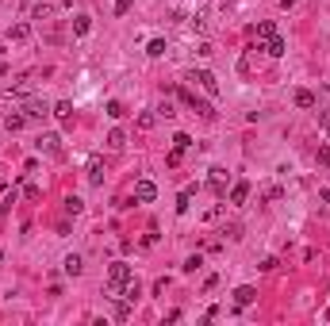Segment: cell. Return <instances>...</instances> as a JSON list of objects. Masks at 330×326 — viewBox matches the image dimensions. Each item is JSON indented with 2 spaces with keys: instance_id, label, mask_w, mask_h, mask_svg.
<instances>
[{
  "instance_id": "277c9868",
  "label": "cell",
  "mask_w": 330,
  "mask_h": 326,
  "mask_svg": "<svg viewBox=\"0 0 330 326\" xmlns=\"http://www.w3.org/2000/svg\"><path fill=\"white\" fill-rule=\"evenodd\" d=\"M154 196H157V184H154V180H139V184H135V200H139V204H150Z\"/></svg>"
},
{
  "instance_id": "f546056e",
  "label": "cell",
  "mask_w": 330,
  "mask_h": 326,
  "mask_svg": "<svg viewBox=\"0 0 330 326\" xmlns=\"http://www.w3.org/2000/svg\"><path fill=\"white\" fill-rule=\"evenodd\" d=\"M157 115H161V119H173V115H177V112H173V104L165 100V104H161V108H157Z\"/></svg>"
},
{
  "instance_id": "3957f363",
  "label": "cell",
  "mask_w": 330,
  "mask_h": 326,
  "mask_svg": "<svg viewBox=\"0 0 330 326\" xmlns=\"http://www.w3.org/2000/svg\"><path fill=\"white\" fill-rule=\"evenodd\" d=\"M208 184H211V192L223 200V196H226V184H230V173H226V169H211V180H208Z\"/></svg>"
},
{
  "instance_id": "83f0119b",
  "label": "cell",
  "mask_w": 330,
  "mask_h": 326,
  "mask_svg": "<svg viewBox=\"0 0 330 326\" xmlns=\"http://www.w3.org/2000/svg\"><path fill=\"white\" fill-rule=\"evenodd\" d=\"M280 196H284V188H277V184H273V188H265V200H269V204H277Z\"/></svg>"
},
{
  "instance_id": "8fae6325",
  "label": "cell",
  "mask_w": 330,
  "mask_h": 326,
  "mask_svg": "<svg viewBox=\"0 0 330 326\" xmlns=\"http://www.w3.org/2000/svg\"><path fill=\"white\" fill-rule=\"evenodd\" d=\"M4 127L8 131H23L27 127V112H8L4 115Z\"/></svg>"
},
{
  "instance_id": "5b68a950",
  "label": "cell",
  "mask_w": 330,
  "mask_h": 326,
  "mask_svg": "<svg viewBox=\"0 0 330 326\" xmlns=\"http://www.w3.org/2000/svg\"><path fill=\"white\" fill-rule=\"evenodd\" d=\"M257 300V292H253L250 284H242V288H235V307L242 311V307H250V303Z\"/></svg>"
},
{
  "instance_id": "e575fe53",
  "label": "cell",
  "mask_w": 330,
  "mask_h": 326,
  "mask_svg": "<svg viewBox=\"0 0 330 326\" xmlns=\"http://www.w3.org/2000/svg\"><path fill=\"white\" fill-rule=\"evenodd\" d=\"M0 261H4V249H0Z\"/></svg>"
},
{
  "instance_id": "484cf974",
  "label": "cell",
  "mask_w": 330,
  "mask_h": 326,
  "mask_svg": "<svg viewBox=\"0 0 330 326\" xmlns=\"http://www.w3.org/2000/svg\"><path fill=\"white\" fill-rule=\"evenodd\" d=\"M257 35H261V39H273V35H277V27L265 19V23H257Z\"/></svg>"
},
{
  "instance_id": "d6986e66",
  "label": "cell",
  "mask_w": 330,
  "mask_h": 326,
  "mask_svg": "<svg viewBox=\"0 0 330 326\" xmlns=\"http://www.w3.org/2000/svg\"><path fill=\"white\" fill-rule=\"evenodd\" d=\"M146 54H150V58H161V54H165V39H150V43H146Z\"/></svg>"
},
{
  "instance_id": "ba28073f",
  "label": "cell",
  "mask_w": 330,
  "mask_h": 326,
  "mask_svg": "<svg viewBox=\"0 0 330 326\" xmlns=\"http://www.w3.org/2000/svg\"><path fill=\"white\" fill-rule=\"evenodd\" d=\"M61 265H65V276H81L85 273V257H81V253H70Z\"/></svg>"
},
{
  "instance_id": "1f68e13d",
  "label": "cell",
  "mask_w": 330,
  "mask_h": 326,
  "mask_svg": "<svg viewBox=\"0 0 330 326\" xmlns=\"http://www.w3.org/2000/svg\"><path fill=\"white\" fill-rule=\"evenodd\" d=\"M23 196H27V200H39V196H43V188H39V184H27Z\"/></svg>"
},
{
  "instance_id": "7a4b0ae2",
  "label": "cell",
  "mask_w": 330,
  "mask_h": 326,
  "mask_svg": "<svg viewBox=\"0 0 330 326\" xmlns=\"http://www.w3.org/2000/svg\"><path fill=\"white\" fill-rule=\"evenodd\" d=\"M130 276H135V269H130L127 261H112V265H108V284H119V288H123Z\"/></svg>"
},
{
  "instance_id": "ac0fdd59",
  "label": "cell",
  "mask_w": 330,
  "mask_h": 326,
  "mask_svg": "<svg viewBox=\"0 0 330 326\" xmlns=\"http://www.w3.org/2000/svg\"><path fill=\"white\" fill-rule=\"evenodd\" d=\"M27 35H31V27H27V23H16V27H8V39H16V43H23Z\"/></svg>"
},
{
  "instance_id": "4316f807",
  "label": "cell",
  "mask_w": 330,
  "mask_h": 326,
  "mask_svg": "<svg viewBox=\"0 0 330 326\" xmlns=\"http://www.w3.org/2000/svg\"><path fill=\"white\" fill-rule=\"evenodd\" d=\"M204 265V257H200V253H196V257H188V261H184V273H196V269H200Z\"/></svg>"
},
{
  "instance_id": "5bb4252c",
  "label": "cell",
  "mask_w": 330,
  "mask_h": 326,
  "mask_svg": "<svg viewBox=\"0 0 330 326\" xmlns=\"http://www.w3.org/2000/svg\"><path fill=\"white\" fill-rule=\"evenodd\" d=\"M295 108H315V92L311 88H295Z\"/></svg>"
},
{
  "instance_id": "603a6c76",
  "label": "cell",
  "mask_w": 330,
  "mask_h": 326,
  "mask_svg": "<svg viewBox=\"0 0 330 326\" xmlns=\"http://www.w3.org/2000/svg\"><path fill=\"white\" fill-rule=\"evenodd\" d=\"M108 115H112V119H123V115H127V108H123L119 100H108Z\"/></svg>"
},
{
  "instance_id": "f1b7e54d",
  "label": "cell",
  "mask_w": 330,
  "mask_h": 326,
  "mask_svg": "<svg viewBox=\"0 0 330 326\" xmlns=\"http://www.w3.org/2000/svg\"><path fill=\"white\" fill-rule=\"evenodd\" d=\"M150 127H154V115L142 112V115H139V131H150Z\"/></svg>"
},
{
  "instance_id": "4dcf8cb0",
  "label": "cell",
  "mask_w": 330,
  "mask_h": 326,
  "mask_svg": "<svg viewBox=\"0 0 330 326\" xmlns=\"http://www.w3.org/2000/svg\"><path fill=\"white\" fill-rule=\"evenodd\" d=\"M130 4H135V0H115V16H127Z\"/></svg>"
},
{
  "instance_id": "2e32d148",
  "label": "cell",
  "mask_w": 330,
  "mask_h": 326,
  "mask_svg": "<svg viewBox=\"0 0 330 326\" xmlns=\"http://www.w3.org/2000/svg\"><path fill=\"white\" fill-rule=\"evenodd\" d=\"M188 207H192V188H184L177 196V215H188Z\"/></svg>"
},
{
  "instance_id": "ffe728a7",
  "label": "cell",
  "mask_w": 330,
  "mask_h": 326,
  "mask_svg": "<svg viewBox=\"0 0 330 326\" xmlns=\"http://www.w3.org/2000/svg\"><path fill=\"white\" fill-rule=\"evenodd\" d=\"M108 146H112V150H123V146H127V135H123V131H112V135H108Z\"/></svg>"
},
{
  "instance_id": "52a82bcc",
  "label": "cell",
  "mask_w": 330,
  "mask_h": 326,
  "mask_svg": "<svg viewBox=\"0 0 330 326\" xmlns=\"http://www.w3.org/2000/svg\"><path fill=\"white\" fill-rule=\"evenodd\" d=\"M284 50H288V43L280 39V35H273V39H265V54H269V58H284Z\"/></svg>"
},
{
  "instance_id": "836d02e7",
  "label": "cell",
  "mask_w": 330,
  "mask_h": 326,
  "mask_svg": "<svg viewBox=\"0 0 330 326\" xmlns=\"http://www.w3.org/2000/svg\"><path fill=\"white\" fill-rule=\"evenodd\" d=\"M326 322H330V307H326Z\"/></svg>"
},
{
  "instance_id": "6da1fadb",
  "label": "cell",
  "mask_w": 330,
  "mask_h": 326,
  "mask_svg": "<svg viewBox=\"0 0 330 326\" xmlns=\"http://www.w3.org/2000/svg\"><path fill=\"white\" fill-rule=\"evenodd\" d=\"M188 81H196V85H200L208 96H219V81H215V73H211V69H192Z\"/></svg>"
},
{
  "instance_id": "30bf717a",
  "label": "cell",
  "mask_w": 330,
  "mask_h": 326,
  "mask_svg": "<svg viewBox=\"0 0 330 326\" xmlns=\"http://www.w3.org/2000/svg\"><path fill=\"white\" fill-rule=\"evenodd\" d=\"M88 180L92 184H104V161L100 157H88Z\"/></svg>"
},
{
  "instance_id": "7c38bea8",
  "label": "cell",
  "mask_w": 330,
  "mask_h": 326,
  "mask_svg": "<svg viewBox=\"0 0 330 326\" xmlns=\"http://www.w3.org/2000/svg\"><path fill=\"white\" fill-rule=\"evenodd\" d=\"M39 154H58V135H39Z\"/></svg>"
},
{
  "instance_id": "9a60e30c",
  "label": "cell",
  "mask_w": 330,
  "mask_h": 326,
  "mask_svg": "<svg viewBox=\"0 0 330 326\" xmlns=\"http://www.w3.org/2000/svg\"><path fill=\"white\" fill-rule=\"evenodd\" d=\"M85 211V200L81 196H65V215H81Z\"/></svg>"
},
{
  "instance_id": "cb8c5ba5",
  "label": "cell",
  "mask_w": 330,
  "mask_h": 326,
  "mask_svg": "<svg viewBox=\"0 0 330 326\" xmlns=\"http://www.w3.org/2000/svg\"><path fill=\"white\" fill-rule=\"evenodd\" d=\"M88 27H92V23H88V16H77V19H73V35H88Z\"/></svg>"
},
{
  "instance_id": "d590c367",
  "label": "cell",
  "mask_w": 330,
  "mask_h": 326,
  "mask_svg": "<svg viewBox=\"0 0 330 326\" xmlns=\"http://www.w3.org/2000/svg\"><path fill=\"white\" fill-rule=\"evenodd\" d=\"M0 188H4V180H0Z\"/></svg>"
},
{
  "instance_id": "d6a6232c",
  "label": "cell",
  "mask_w": 330,
  "mask_h": 326,
  "mask_svg": "<svg viewBox=\"0 0 330 326\" xmlns=\"http://www.w3.org/2000/svg\"><path fill=\"white\" fill-rule=\"evenodd\" d=\"M292 4H295V0H280V8H284V12H288V8H292Z\"/></svg>"
},
{
  "instance_id": "d4e9b609",
  "label": "cell",
  "mask_w": 330,
  "mask_h": 326,
  "mask_svg": "<svg viewBox=\"0 0 330 326\" xmlns=\"http://www.w3.org/2000/svg\"><path fill=\"white\" fill-rule=\"evenodd\" d=\"M173 146H177V150H192V138L181 131V135H173Z\"/></svg>"
},
{
  "instance_id": "8992f818",
  "label": "cell",
  "mask_w": 330,
  "mask_h": 326,
  "mask_svg": "<svg viewBox=\"0 0 330 326\" xmlns=\"http://www.w3.org/2000/svg\"><path fill=\"white\" fill-rule=\"evenodd\" d=\"M4 92H8V96H31V92H35V81H31V77H19L16 85H8Z\"/></svg>"
},
{
  "instance_id": "7402d4cb",
  "label": "cell",
  "mask_w": 330,
  "mask_h": 326,
  "mask_svg": "<svg viewBox=\"0 0 330 326\" xmlns=\"http://www.w3.org/2000/svg\"><path fill=\"white\" fill-rule=\"evenodd\" d=\"M43 115H46V108H43L39 100H31V104H27V119H43Z\"/></svg>"
},
{
  "instance_id": "9c48e42d",
  "label": "cell",
  "mask_w": 330,
  "mask_h": 326,
  "mask_svg": "<svg viewBox=\"0 0 330 326\" xmlns=\"http://www.w3.org/2000/svg\"><path fill=\"white\" fill-rule=\"evenodd\" d=\"M246 200H250V184H246V180H238L235 188H230V204H235V207H242Z\"/></svg>"
},
{
  "instance_id": "e0dca14e",
  "label": "cell",
  "mask_w": 330,
  "mask_h": 326,
  "mask_svg": "<svg viewBox=\"0 0 330 326\" xmlns=\"http://www.w3.org/2000/svg\"><path fill=\"white\" fill-rule=\"evenodd\" d=\"M192 112H200L204 119H211V115H215V108H211L208 100H196V96H192Z\"/></svg>"
},
{
  "instance_id": "4fadbf2b",
  "label": "cell",
  "mask_w": 330,
  "mask_h": 326,
  "mask_svg": "<svg viewBox=\"0 0 330 326\" xmlns=\"http://www.w3.org/2000/svg\"><path fill=\"white\" fill-rule=\"evenodd\" d=\"M54 115H58L61 123H73V104L70 100H58V104H54Z\"/></svg>"
},
{
  "instance_id": "44dd1931",
  "label": "cell",
  "mask_w": 330,
  "mask_h": 326,
  "mask_svg": "<svg viewBox=\"0 0 330 326\" xmlns=\"http://www.w3.org/2000/svg\"><path fill=\"white\" fill-rule=\"evenodd\" d=\"M181 161H184V150H177V146H173L169 154H165V165H169V169H177Z\"/></svg>"
},
{
  "instance_id": "8d00e7d4",
  "label": "cell",
  "mask_w": 330,
  "mask_h": 326,
  "mask_svg": "<svg viewBox=\"0 0 330 326\" xmlns=\"http://www.w3.org/2000/svg\"><path fill=\"white\" fill-rule=\"evenodd\" d=\"M65 4H73V0H65Z\"/></svg>"
}]
</instances>
